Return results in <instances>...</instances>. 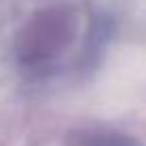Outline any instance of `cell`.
<instances>
[{"label": "cell", "instance_id": "obj_1", "mask_svg": "<svg viewBox=\"0 0 146 146\" xmlns=\"http://www.w3.org/2000/svg\"><path fill=\"white\" fill-rule=\"evenodd\" d=\"M78 19L66 4H51L32 13L15 36V55L30 74H44L76 38Z\"/></svg>", "mask_w": 146, "mask_h": 146}, {"label": "cell", "instance_id": "obj_2", "mask_svg": "<svg viewBox=\"0 0 146 146\" xmlns=\"http://www.w3.org/2000/svg\"><path fill=\"white\" fill-rule=\"evenodd\" d=\"M70 146H138L131 138L112 131H85L80 138H74Z\"/></svg>", "mask_w": 146, "mask_h": 146}]
</instances>
